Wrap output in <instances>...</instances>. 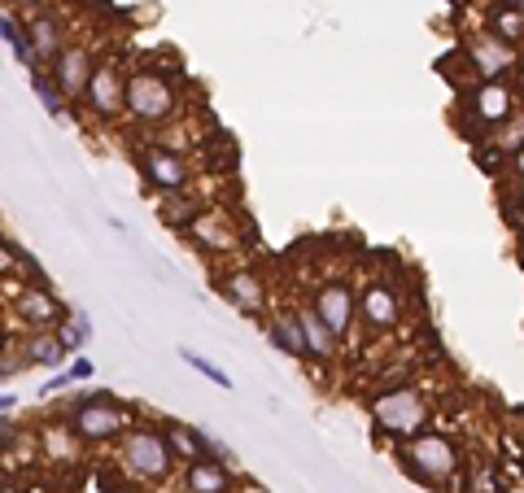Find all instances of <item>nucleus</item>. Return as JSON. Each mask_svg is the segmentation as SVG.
Returning <instances> with one entry per match:
<instances>
[{
    "label": "nucleus",
    "mask_w": 524,
    "mask_h": 493,
    "mask_svg": "<svg viewBox=\"0 0 524 493\" xmlns=\"http://www.w3.org/2000/svg\"><path fill=\"white\" fill-rule=\"evenodd\" d=\"M393 454H398V467L407 472L415 485H424V489H459V476H463V467H468V459H463V446L450 432L442 428H424V432H415V437L407 441H398L393 446Z\"/></svg>",
    "instance_id": "f257e3e1"
},
{
    "label": "nucleus",
    "mask_w": 524,
    "mask_h": 493,
    "mask_svg": "<svg viewBox=\"0 0 524 493\" xmlns=\"http://www.w3.org/2000/svg\"><path fill=\"white\" fill-rule=\"evenodd\" d=\"M180 75V70H175ZM166 75L162 66H131L123 70V118L140 127H171L184 110L180 79Z\"/></svg>",
    "instance_id": "f03ea898"
},
{
    "label": "nucleus",
    "mask_w": 524,
    "mask_h": 493,
    "mask_svg": "<svg viewBox=\"0 0 524 493\" xmlns=\"http://www.w3.org/2000/svg\"><path fill=\"white\" fill-rule=\"evenodd\" d=\"M367 419H372V432L380 441H407L415 432H424L433 424V402L424 398L420 384L402 380V384H376L367 393Z\"/></svg>",
    "instance_id": "7ed1b4c3"
},
{
    "label": "nucleus",
    "mask_w": 524,
    "mask_h": 493,
    "mask_svg": "<svg viewBox=\"0 0 524 493\" xmlns=\"http://www.w3.org/2000/svg\"><path fill=\"white\" fill-rule=\"evenodd\" d=\"M136 415H140L136 406L114 398V393H75L62 411V424L75 432L83 450H97V446H114L131 424H140Z\"/></svg>",
    "instance_id": "20e7f679"
},
{
    "label": "nucleus",
    "mask_w": 524,
    "mask_h": 493,
    "mask_svg": "<svg viewBox=\"0 0 524 493\" xmlns=\"http://www.w3.org/2000/svg\"><path fill=\"white\" fill-rule=\"evenodd\" d=\"M114 446H118V467H123L131 480H140V485H166V480L175 476V459H171V450H166L162 428L131 424Z\"/></svg>",
    "instance_id": "39448f33"
},
{
    "label": "nucleus",
    "mask_w": 524,
    "mask_h": 493,
    "mask_svg": "<svg viewBox=\"0 0 524 493\" xmlns=\"http://www.w3.org/2000/svg\"><path fill=\"white\" fill-rule=\"evenodd\" d=\"M520 105L524 101H520V92L511 88V83H472V88L459 92V114L472 118V127L463 131V136H472L476 144H481L485 136H494V131L503 127L507 118L520 110Z\"/></svg>",
    "instance_id": "423d86ee"
},
{
    "label": "nucleus",
    "mask_w": 524,
    "mask_h": 493,
    "mask_svg": "<svg viewBox=\"0 0 524 493\" xmlns=\"http://www.w3.org/2000/svg\"><path fill=\"white\" fill-rule=\"evenodd\" d=\"M136 171H140V179H145V188L158 192V197H171V192L193 188V162L184 158L180 144H166V140L136 144Z\"/></svg>",
    "instance_id": "0eeeda50"
},
{
    "label": "nucleus",
    "mask_w": 524,
    "mask_h": 493,
    "mask_svg": "<svg viewBox=\"0 0 524 493\" xmlns=\"http://www.w3.org/2000/svg\"><path fill=\"white\" fill-rule=\"evenodd\" d=\"M459 53L472 70V83H511L520 75V53L507 48L503 40H494L490 31L476 27L472 35L459 40Z\"/></svg>",
    "instance_id": "6e6552de"
},
{
    "label": "nucleus",
    "mask_w": 524,
    "mask_h": 493,
    "mask_svg": "<svg viewBox=\"0 0 524 493\" xmlns=\"http://www.w3.org/2000/svg\"><path fill=\"white\" fill-rule=\"evenodd\" d=\"M354 310H359V328L367 336H389L402 328V319H407V306H402V293L393 288L389 280H363L354 288Z\"/></svg>",
    "instance_id": "1a4fd4ad"
},
{
    "label": "nucleus",
    "mask_w": 524,
    "mask_h": 493,
    "mask_svg": "<svg viewBox=\"0 0 524 493\" xmlns=\"http://www.w3.org/2000/svg\"><path fill=\"white\" fill-rule=\"evenodd\" d=\"M311 310L319 319L328 323V332L337 336V341L345 345L354 332H359V310H354V284L345 280V275H337V280H324L311 293Z\"/></svg>",
    "instance_id": "9d476101"
},
{
    "label": "nucleus",
    "mask_w": 524,
    "mask_h": 493,
    "mask_svg": "<svg viewBox=\"0 0 524 493\" xmlns=\"http://www.w3.org/2000/svg\"><path fill=\"white\" fill-rule=\"evenodd\" d=\"M9 315H14L27 332H49V328H57V323L70 315V306L53 293V288H35V284L18 280L14 297H9Z\"/></svg>",
    "instance_id": "9b49d317"
},
{
    "label": "nucleus",
    "mask_w": 524,
    "mask_h": 493,
    "mask_svg": "<svg viewBox=\"0 0 524 493\" xmlns=\"http://www.w3.org/2000/svg\"><path fill=\"white\" fill-rule=\"evenodd\" d=\"M92 66H97V53H92V44L70 40V44L62 48V53L53 57V66H44V70H49L53 83L62 88L66 105H79V101H83V88H88Z\"/></svg>",
    "instance_id": "f8f14e48"
},
{
    "label": "nucleus",
    "mask_w": 524,
    "mask_h": 493,
    "mask_svg": "<svg viewBox=\"0 0 524 493\" xmlns=\"http://www.w3.org/2000/svg\"><path fill=\"white\" fill-rule=\"evenodd\" d=\"M83 101H88L92 118H101V123H118V118H123V66L118 62L92 66L88 88H83Z\"/></svg>",
    "instance_id": "ddd939ff"
},
{
    "label": "nucleus",
    "mask_w": 524,
    "mask_h": 493,
    "mask_svg": "<svg viewBox=\"0 0 524 493\" xmlns=\"http://www.w3.org/2000/svg\"><path fill=\"white\" fill-rule=\"evenodd\" d=\"M214 288H219L223 302L236 306L241 315H262V310H267V280H262L254 267H228L214 280Z\"/></svg>",
    "instance_id": "4468645a"
},
{
    "label": "nucleus",
    "mask_w": 524,
    "mask_h": 493,
    "mask_svg": "<svg viewBox=\"0 0 524 493\" xmlns=\"http://www.w3.org/2000/svg\"><path fill=\"white\" fill-rule=\"evenodd\" d=\"M22 27H27V40H31L35 62H40V66H53V57L70 44L62 14H57V9H49V5H44V9H31Z\"/></svg>",
    "instance_id": "2eb2a0df"
},
{
    "label": "nucleus",
    "mask_w": 524,
    "mask_h": 493,
    "mask_svg": "<svg viewBox=\"0 0 524 493\" xmlns=\"http://www.w3.org/2000/svg\"><path fill=\"white\" fill-rule=\"evenodd\" d=\"M184 236L193 240L201 254H236V232H232V214L228 210H206L184 227Z\"/></svg>",
    "instance_id": "dca6fc26"
},
{
    "label": "nucleus",
    "mask_w": 524,
    "mask_h": 493,
    "mask_svg": "<svg viewBox=\"0 0 524 493\" xmlns=\"http://www.w3.org/2000/svg\"><path fill=\"white\" fill-rule=\"evenodd\" d=\"M241 472H232L228 463H214V459H197L180 467V489L184 493H236L241 485Z\"/></svg>",
    "instance_id": "f3484780"
},
{
    "label": "nucleus",
    "mask_w": 524,
    "mask_h": 493,
    "mask_svg": "<svg viewBox=\"0 0 524 493\" xmlns=\"http://www.w3.org/2000/svg\"><path fill=\"white\" fill-rule=\"evenodd\" d=\"M297 328H302V341H306V363H337L341 358V341L328 332V323L315 315L311 306H297Z\"/></svg>",
    "instance_id": "a211bd4d"
},
{
    "label": "nucleus",
    "mask_w": 524,
    "mask_h": 493,
    "mask_svg": "<svg viewBox=\"0 0 524 493\" xmlns=\"http://www.w3.org/2000/svg\"><path fill=\"white\" fill-rule=\"evenodd\" d=\"M258 323H262V332H267V341L276 345L284 358H306V341H302V328H297L293 310H276V315H267Z\"/></svg>",
    "instance_id": "6ab92c4d"
},
{
    "label": "nucleus",
    "mask_w": 524,
    "mask_h": 493,
    "mask_svg": "<svg viewBox=\"0 0 524 493\" xmlns=\"http://www.w3.org/2000/svg\"><path fill=\"white\" fill-rule=\"evenodd\" d=\"M481 31H490L494 40H503L507 48H516V53L524 48V14L520 9H507V5H494L490 0V5H485V27Z\"/></svg>",
    "instance_id": "aec40b11"
},
{
    "label": "nucleus",
    "mask_w": 524,
    "mask_h": 493,
    "mask_svg": "<svg viewBox=\"0 0 524 493\" xmlns=\"http://www.w3.org/2000/svg\"><path fill=\"white\" fill-rule=\"evenodd\" d=\"M22 358H27L31 367H53L62 371L70 363V354L62 350V341H57V332H27V341H22Z\"/></svg>",
    "instance_id": "412c9836"
},
{
    "label": "nucleus",
    "mask_w": 524,
    "mask_h": 493,
    "mask_svg": "<svg viewBox=\"0 0 524 493\" xmlns=\"http://www.w3.org/2000/svg\"><path fill=\"white\" fill-rule=\"evenodd\" d=\"M210 206L201 197H193V188H184V192H171V197H158V214H162V223L166 227H175V232H184L188 223L197 219V214H206Z\"/></svg>",
    "instance_id": "4be33fe9"
},
{
    "label": "nucleus",
    "mask_w": 524,
    "mask_h": 493,
    "mask_svg": "<svg viewBox=\"0 0 524 493\" xmlns=\"http://www.w3.org/2000/svg\"><path fill=\"white\" fill-rule=\"evenodd\" d=\"M53 332H57V341H62V350H66L70 358H75V354L83 350V345L92 341V319L83 315V310H70V315H66L62 323H57Z\"/></svg>",
    "instance_id": "5701e85b"
},
{
    "label": "nucleus",
    "mask_w": 524,
    "mask_h": 493,
    "mask_svg": "<svg viewBox=\"0 0 524 493\" xmlns=\"http://www.w3.org/2000/svg\"><path fill=\"white\" fill-rule=\"evenodd\" d=\"M27 79H31V92L40 96V105H44V110H49L53 118H62V114H70L66 96H62V88H57V83H53V75H49V70H44V66H35V70H31Z\"/></svg>",
    "instance_id": "b1692460"
},
{
    "label": "nucleus",
    "mask_w": 524,
    "mask_h": 493,
    "mask_svg": "<svg viewBox=\"0 0 524 493\" xmlns=\"http://www.w3.org/2000/svg\"><path fill=\"white\" fill-rule=\"evenodd\" d=\"M485 144H490V149L498 153V158H503V162H507V158H511V153H516V149H520V144H524V105H520V110H516V114H511V118H507V123H503V127H498V131H494V136H485Z\"/></svg>",
    "instance_id": "393cba45"
},
{
    "label": "nucleus",
    "mask_w": 524,
    "mask_h": 493,
    "mask_svg": "<svg viewBox=\"0 0 524 493\" xmlns=\"http://www.w3.org/2000/svg\"><path fill=\"white\" fill-rule=\"evenodd\" d=\"M175 354H180V363H184V367H193L197 376H206L210 384H219V389H232V376H228V371H223L219 363H210L206 354L188 350V345H180V350H175Z\"/></svg>",
    "instance_id": "a878e982"
},
{
    "label": "nucleus",
    "mask_w": 524,
    "mask_h": 493,
    "mask_svg": "<svg viewBox=\"0 0 524 493\" xmlns=\"http://www.w3.org/2000/svg\"><path fill=\"white\" fill-rule=\"evenodd\" d=\"M507 489H511V480L490 463H481L476 472H468V485H463V493H507Z\"/></svg>",
    "instance_id": "bb28decb"
},
{
    "label": "nucleus",
    "mask_w": 524,
    "mask_h": 493,
    "mask_svg": "<svg viewBox=\"0 0 524 493\" xmlns=\"http://www.w3.org/2000/svg\"><path fill=\"white\" fill-rule=\"evenodd\" d=\"M66 376H70V384H75V380H92V376H97V363H92L88 354H75L66 363Z\"/></svg>",
    "instance_id": "cd10ccee"
},
{
    "label": "nucleus",
    "mask_w": 524,
    "mask_h": 493,
    "mask_svg": "<svg viewBox=\"0 0 524 493\" xmlns=\"http://www.w3.org/2000/svg\"><path fill=\"white\" fill-rule=\"evenodd\" d=\"M511 223L524 227V179H511Z\"/></svg>",
    "instance_id": "c85d7f7f"
},
{
    "label": "nucleus",
    "mask_w": 524,
    "mask_h": 493,
    "mask_svg": "<svg viewBox=\"0 0 524 493\" xmlns=\"http://www.w3.org/2000/svg\"><path fill=\"white\" fill-rule=\"evenodd\" d=\"M18 35H22V18H14V14H5V9H0V40L14 44Z\"/></svg>",
    "instance_id": "c756f323"
},
{
    "label": "nucleus",
    "mask_w": 524,
    "mask_h": 493,
    "mask_svg": "<svg viewBox=\"0 0 524 493\" xmlns=\"http://www.w3.org/2000/svg\"><path fill=\"white\" fill-rule=\"evenodd\" d=\"M66 384H70V376H66V367H62V371H57V376H53V380L40 389V398H44V402H49V398H57V393L66 389Z\"/></svg>",
    "instance_id": "7c9ffc66"
},
{
    "label": "nucleus",
    "mask_w": 524,
    "mask_h": 493,
    "mask_svg": "<svg viewBox=\"0 0 524 493\" xmlns=\"http://www.w3.org/2000/svg\"><path fill=\"white\" fill-rule=\"evenodd\" d=\"M9 271H18L14 267V240L0 236V275H9Z\"/></svg>",
    "instance_id": "2f4dec72"
},
{
    "label": "nucleus",
    "mask_w": 524,
    "mask_h": 493,
    "mask_svg": "<svg viewBox=\"0 0 524 493\" xmlns=\"http://www.w3.org/2000/svg\"><path fill=\"white\" fill-rule=\"evenodd\" d=\"M507 162H511V179H524V144H520L516 153H511Z\"/></svg>",
    "instance_id": "473e14b6"
},
{
    "label": "nucleus",
    "mask_w": 524,
    "mask_h": 493,
    "mask_svg": "<svg viewBox=\"0 0 524 493\" xmlns=\"http://www.w3.org/2000/svg\"><path fill=\"white\" fill-rule=\"evenodd\" d=\"M18 411V398L14 393H0V415H14Z\"/></svg>",
    "instance_id": "72a5a7b5"
},
{
    "label": "nucleus",
    "mask_w": 524,
    "mask_h": 493,
    "mask_svg": "<svg viewBox=\"0 0 524 493\" xmlns=\"http://www.w3.org/2000/svg\"><path fill=\"white\" fill-rule=\"evenodd\" d=\"M5 5H14V9H27V14H31V9H44V5H49V0H5Z\"/></svg>",
    "instance_id": "f704fd0d"
},
{
    "label": "nucleus",
    "mask_w": 524,
    "mask_h": 493,
    "mask_svg": "<svg viewBox=\"0 0 524 493\" xmlns=\"http://www.w3.org/2000/svg\"><path fill=\"white\" fill-rule=\"evenodd\" d=\"M236 493H267V489L254 485V480H241V485H236Z\"/></svg>",
    "instance_id": "c9c22d12"
},
{
    "label": "nucleus",
    "mask_w": 524,
    "mask_h": 493,
    "mask_svg": "<svg viewBox=\"0 0 524 493\" xmlns=\"http://www.w3.org/2000/svg\"><path fill=\"white\" fill-rule=\"evenodd\" d=\"M494 5H507V9H520L524 14V0H494Z\"/></svg>",
    "instance_id": "e433bc0d"
},
{
    "label": "nucleus",
    "mask_w": 524,
    "mask_h": 493,
    "mask_svg": "<svg viewBox=\"0 0 524 493\" xmlns=\"http://www.w3.org/2000/svg\"><path fill=\"white\" fill-rule=\"evenodd\" d=\"M0 459H5V432H0Z\"/></svg>",
    "instance_id": "4c0bfd02"
}]
</instances>
